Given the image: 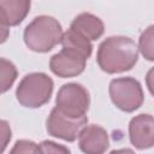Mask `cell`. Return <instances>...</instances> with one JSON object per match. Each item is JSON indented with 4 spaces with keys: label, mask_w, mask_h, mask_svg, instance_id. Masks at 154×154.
I'll return each mask as SVG.
<instances>
[{
    "label": "cell",
    "mask_w": 154,
    "mask_h": 154,
    "mask_svg": "<svg viewBox=\"0 0 154 154\" xmlns=\"http://www.w3.org/2000/svg\"><path fill=\"white\" fill-rule=\"evenodd\" d=\"M138 60V48L134 40L125 36H111L101 42L96 61L107 73H119L131 70Z\"/></svg>",
    "instance_id": "obj_1"
},
{
    "label": "cell",
    "mask_w": 154,
    "mask_h": 154,
    "mask_svg": "<svg viewBox=\"0 0 154 154\" xmlns=\"http://www.w3.org/2000/svg\"><path fill=\"white\" fill-rule=\"evenodd\" d=\"M85 63L87 59L83 55L72 49L63 47L59 53L51 58L49 67L54 75L61 78H67L81 75L85 69Z\"/></svg>",
    "instance_id": "obj_7"
},
{
    "label": "cell",
    "mask_w": 154,
    "mask_h": 154,
    "mask_svg": "<svg viewBox=\"0 0 154 154\" xmlns=\"http://www.w3.org/2000/svg\"><path fill=\"white\" fill-rule=\"evenodd\" d=\"M129 137L137 149H147L154 144V119L150 114H138L129 124Z\"/></svg>",
    "instance_id": "obj_8"
},
{
    "label": "cell",
    "mask_w": 154,
    "mask_h": 154,
    "mask_svg": "<svg viewBox=\"0 0 154 154\" xmlns=\"http://www.w3.org/2000/svg\"><path fill=\"white\" fill-rule=\"evenodd\" d=\"M17 67L5 58H0V94L7 91L17 78Z\"/></svg>",
    "instance_id": "obj_13"
},
{
    "label": "cell",
    "mask_w": 154,
    "mask_h": 154,
    "mask_svg": "<svg viewBox=\"0 0 154 154\" xmlns=\"http://www.w3.org/2000/svg\"><path fill=\"white\" fill-rule=\"evenodd\" d=\"M11 153H40L38 144L28 140H19L14 143V147L11 149Z\"/></svg>",
    "instance_id": "obj_15"
},
{
    "label": "cell",
    "mask_w": 154,
    "mask_h": 154,
    "mask_svg": "<svg viewBox=\"0 0 154 154\" xmlns=\"http://www.w3.org/2000/svg\"><path fill=\"white\" fill-rule=\"evenodd\" d=\"M12 137V131H11V126L6 120L0 119V153H2L7 144L10 143Z\"/></svg>",
    "instance_id": "obj_16"
},
{
    "label": "cell",
    "mask_w": 154,
    "mask_h": 154,
    "mask_svg": "<svg viewBox=\"0 0 154 154\" xmlns=\"http://www.w3.org/2000/svg\"><path fill=\"white\" fill-rule=\"evenodd\" d=\"M70 28L90 41L100 38L105 31V25L102 20L99 17L87 12L79 13L77 17H75Z\"/></svg>",
    "instance_id": "obj_10"
},
{
    "label": "cell",
    "mask_w": 154,
    "mask_h": 154,
    "mask_svg": "<svg viewBox=\"0 0 154 154\" xmlns=\"http://www.w3.org/2000/svg\"><path fill=\"white\" fill-rule=\"evenodd\" d=\"M87 116L81 118H71L54 107L47 118L46 128L51 136L67 142H73L78 137L81 130L87 125Z\"/></svg>",
    "instance_id": "obj_6"
},
{
    "label": "cell",
    "mask_w": 154,
    "mask_h": 154,
    "mask_svg": "<svg viewBox=\"0 0 154 154\" xmlns=\"http://www.w3.org/2000/svg\"><path fill=\"white\" fill-rule=\"evenodd\" d=\"M109 96L112 102L124 112L136 111L144 99L140 82L132 77H120L111 81Z\"/></svg>",
    "instance_id": "obj_4"
},
{
    "label": "cell",
    "mask_w": 154,
    "mask_h": 154,
    "mask_svg": "<svg viewBox=\"0 0 154 154\" xmlns=\"http://www.w3.org/2000/svg\"><path fill=\"white\" fill-rule=\"evenodd\" d=\"M8 35H10V25L0 16V45L6 42V40L8 38Z\"/></svg>",
    "instance_id": "obj_18"
},
{
    "label": "cell",
    "mask_w": 154,
    "mask_h": 154,
    "mask_svg": "<svg viewBox=\"0 0 154 154\" xmlns=\"http://www.w3.org/2000/svg\"><path fill=\"white\" fill-rule=\"evenodd\" d=\"M153 25L148 26L140 36L138 41V51L141 54L147 59V60H153L154 59V53H153Z\"/></svg>",
    "instance_id": "obj_14"
},
{
    "label": "cell",
    "mask_w": 154,
    "mask_h": 154,
    "mask_svg": "<svg viewBox=\"0 0 154 154\" xmlns=\"http://www.w3.org/2000/svg\"><path fill=\"white\" fill-rule=\"evenodd\" d=\"M63 35L60 23L49 16H38L24 30V42L34 52L46 53L55 47Z\"/></svg>",
    "instance_id": "obj_2"
},
{
    "label": "cell",
    "mask_w": 154,
    "mask_h": 154,
    "mask_svg": "<svg viewBox=\"0 0 154 154\" xmlns=\"http://www.w3.org/2000/svg\"><path fill=\"white\" fill-rule=\"evenodd\" d=\"M55 107L67 117L81 118L84 117L89 105L90 96L88 90L78 83H67L64 84L55 99Z\"/></svg>",
    "instance_id": "obj_5"
},
{
    "label": "cell",
    "mask_w": 154,
    "mask_h": 154,
    "mask_svg": "<svg viewBox=\"0 0 154 154\" xmlns=\"http://www.w3.org/2000/svg\"><path fill=\"white\" fill-rule=\"evenodd\" d=\"M60 43L63 45L64 48L72 49L77 53H79L81 55H83L85 59H88L93 52L91 41L88 40L87 37H84L83 35H81L79 32L72 30L71 28L67 31L63 32Z\"/></svg>",
    "instance_id": "obj_12"
},
{
    "label": "cell",
    "mask_w": 154,
    "mask_h": 154,
    "mask_svg": "<svg viewBox=\"0 0 154 154\" xmlns=\"http://www.w3.org/2000/svg\"><path fill=\"white\" fill-rule=\"evenodd\" d=\"M30 6V0H0V16L10 26H14L28 16Z\"/></svg>",
    "instance_id": "obj_11"
},
{
    "label": "cell",
    "mask_w": 154,
    "mask_h": 154,
    "mask_svg": "<svg viewBox=\"0 0 154 154\" xmlns=\"http://www.w3.org/2000/svg\"><path fill=\"white\" fill-rule=\"evenodd\" d=\"M53 81L46 73L34 72L26 75L17 87L18 102L29 108H38L47 103L53 93Z\"/></svg>",
    "instance_id": "obj_3"
},
{
    "label": "cell",
    "mask_w": 154,
    "mask_h": 154,
    "mask_svg": "<svg viewBox=\"0 0 154 154\" xmlns=\"http://www.w3.org/2000/svg\"><path fill=\"white\" fill-rule=\"evenodd\" d=\"M78 144L81 150L87 154H101L108 148V135L99 125H85L78 135Z\"/></svg>",
    "instance_id": "obj_9"
},
{
    "label": "cell",
    "mask_w": 154,
    "mask_h": 154,
    "mask_svg": "<svg viewBox=\"0 0 154 154\" xmlns=\"http://www.w3.org/2000/svg\"><path fill=\"white\" fill-rule=\"evenodd\" d=\"M40 153H70V149L52 141H43L38 144Z\"/></svg>",
    "instance_id": "obj_17"
}]
</instances>
